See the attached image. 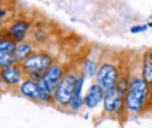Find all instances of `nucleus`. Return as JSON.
<instances>
[{"label":"nucleus","instance_id":"obj_1","mask_svg":"<svg viewBox=\"0 0 152 128\" xmlns=\"http://www.w3.org/2000/svg\"><path fill=\"white\" fill-rule=\"evenodd\" d=\"M148 98V83L142 77H133L126 92V106L130 112H139Z\"/></svg>","mask_w":152,"mask_h":128},{"label":"nucleus","instance_id":"obj_2","mask_svg":"<svg viewBox=\"0 0 152 128\" xmlns=\"http://www.w3.org/2000/svg\"><path fill=\"white\" fill-rule=\"evenodd\" d=\"M76 82H77V77L75 74H67L61 79V82L56 88V93H54V99L58 103H69L70 102Z\"/></svg>","mask_w":152,"mask_h":128},{"label":"nucleus","instance_id":"obj_3","mask_svg":"<svg viewBox=\"0 0 152 128\" xmlns=\"http://www.w3.org/2000/svg\"><path fill=\"white\" fill-rule=\"evenodd\" d=\"M23 69L26 72H45L47 69L51 67V57L45 53H37V54H31L28 55L25 60H23Z\"/></svg>","mask_w":152,"mask_h":128},{"label":"nucleus","instance_id":"obj_4","mask_svg":"<svg viewBox=\"0 0 152 128\" xmlns=\"http://www.w3.org/2000/svg\"><path fill=\"white\" fill-rule=\"evenodd\" d=\"M95 77H96L99 86L102 89H105V90L114 89L117 82H118V73H117V69L114 67L113 64H102L98 69Z\"/></svg>","mask_w":152,"mask_h":128},{"label":"nucleus","instance_id":"obj_5","mask_svg":"<svg viewBox=\"0 0 152 128\" xmlns=\"http://www.w3.org/2000/svg\"><path fill=\"white\" fill-rule=\"evenodd\" d=\"M61 67L53 64L50 69H47L44 74H42V82L45 83V86L50 89V92H53V89H56L58 86V83L61 82Z\"/></svg>","mask_w":152,"mask_h":128},{"label":"nucleus","instance_id":"obj_6","mask_svg":"<svg viewBox=\"0 0 152 128\" xmlns=\"http://www.w3.org/2000/svg\"><path fill=\"white\" fill-rule=\"evenodd\" d=\"M121 99H123V96H120L117 93L115 88L107 90L105 95H104V106H105V111L107 112H114L115 109H118L120 105H121Z\"/></svg>","mask_w":152,"mask_h":128},{"label":"nucleus","instance_id":"obj_7","mask_svg":"<svg viewBox=\"0 0 152 128\" xmlns=\"http://www.w3.org/2000/svg\"><path fill=\"white\" fill-rule=\"evenodd\" d=\"M102 99H104V89L99 85H92L85 98V103L88 108H95Z\"/></svg>","mask_w":152,"mask_h":128},{"label":"nucleus","instance_id":"obj_8","mask_svg":"<svg viewBox=\"0 0 152 128\" xmlns=\"http://www.w3.org/2000/svg\"><path fill=\"white\" fill-rule=\"evenodd\" d=\"M0 76H1V79H3L4 82H7V83H10V85L18 83L19 80H20V77H22L20 70H19V67H16V66L4 67V69L0 72Z\"/></svg>","mask_w":152,"mask_h":128},{"label":"nucleus","instance_id":"obj_9","mask_svg":"<svg viewBox=\"0 0 152 128\" xmlns=\"http://www.w3.org/2000/svg\"><path fill=\"white\" fill-rule=\"evenodd\" d=\"M20 92H22L25 96L31 98V99H38V101H39V86H38V83H35L34 80H26L25 83H22Z\"/></svg>","mask_w":152,"mask_h":128},{"label":"nucleus","instance_id":"obj_10","mask_svg":"<svg viewBox=\"0 0 152 128\" xmlns=\"http://www.w3.org/2000/svg\"><path fill=\"white\" fill-rule=\"evenodd\" d=\"M82 83H83V77H77V82H76L75 90H73V95H72V99L69 102L70 108L73 111L79 109L80 105H82Z\"/></svg>","mask_w":152,"mask_h":128},{"label":"nucleus","instance_id":"obj_11","mask_svg":"<svg viewBox=\"0 0 152 128\" xmlns=\"http://www.w3.org/2000/svg\"><path fill=\"white\" fill-rule=\"evenodd\" d=\"M142 79L149 85L152 83V51H148L143 55V70H142Z\"/></svg>","mask_w":152,"mask_h":128},{"label":"nucleus","instance_id":"obj_12","mask_svg":"<svg viewBox=\"0 0 152 128\" xmlns=\"http://www.w3.org/2000/svg\"><path fill=\"white\" fill-rule=\"evenodd\" d=\"M28 29H29V23H28V22H23V20H19L15 25H12V28H10V35H13L15 39L20 41V39L23 38V35L26 34Z\"/></svg>","mask_w":152,"mask_h":128},{"label":"nucleus","instance_id":"obj_13","mask_svg":"<svg viewBox=\"0 0 152 128\" xmlns=\"http://www.w3.org/2000/svg\"><path fill=\"white\" fill-rule=\"evenodd\" d=\"M29 53H31V47H29V45H26V44H22V45H19L18 50L15 51L13 57H15V60H16V61H19V60L26 58Z\"/></svg>","mask_w":152,"mask_h":128},{"label":"nucleus","instance_id":"obj_14","mask_svg":"<svg viewBox=\"0 0 152 128\" xmlns=\"http://www.w3.org/2000/svg\"><path fill=\"white\" fill-rule=\"evenodd\" d=\"M16 51V44L7 39H0V53H7L12 54Z\"/></svg>","mask_w":152,"mask_h":128},{"label":"nucleus","instance_id":"obj_15","mask_svg":"<svg viewBox=\"0 0 152 128\" xmlns=\"http://www.w3.org/2000/svg\"><path fill=\"white\" fill-rule=\"evenodd\" d=\"M15 57L13 54H7V53H0V66L4 69V67H10L13 63H15Z\"/></svg>","mask_w":152,"mask_h":128},{"label":"nucleus","instance_id":"obj_16","mask_svg":"<svg viewBox=\"0 0 152 128\" xmlns=\"http://www.w3.org/2000/svg\"><path fill=\"white\" fill-rule=\"evenodd\" d=\"M94 70H95V63L94 61H85V66H83V72L86 74H89V76H92L94 74Z\"/></svg>","mask_w":152,"mask_h":128},{"label":"nucleus","instance_id":"obj_17","mask_svg":"<svg viewBox=\"0 0 152 128\" xmlns=\"http://www.w3.org/2000/svg\"><path fill=\"white\" fill-rule=\"evenodd\" d=\"M145 29H148V26H146V25H140V26H133L130 31H132L133 34H137V32H142V31H145Z\"/></svg>","mask_w":152,"mask_h":128},{"label":"nucleus","instance_id":"obj_18","mask_svg":"<svg viewBox=\"0 0 152 128\" xmlns=\"http://www.w3.org/2000/svg\"><path fill=\"white\" fill-rule=\"evenodd\" d=\"M4 15H6V12H4V10H1V9H0V18H3V16H4Z\"/></svg>","mask_w":152,"mask_h":128}]
</instances>
